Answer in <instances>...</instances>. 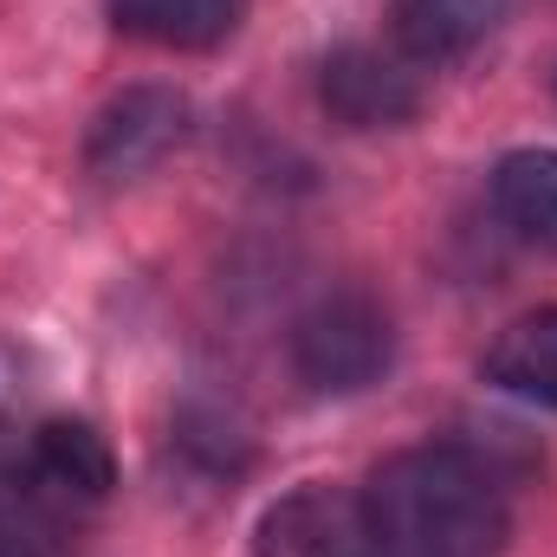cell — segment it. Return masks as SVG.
I'll return each instance as SVG.
<instances>
[{"mask_svg": "<svg viewBox=\"0 0 557 557\" xmlns=\"http://www.w3.org/2000/svg\"><path fill=\"white\" fill-rule=\"evenodd\" d=\"M318 98L350 131H389L421 111V85L403 59H383L370 46H344L318 65Z\"/></svg>", "mask_w": 557, "mask_h": 557, "instance_id": "cell-4", "label": "cell"}, {"mask_svg": "<svg viewBox=\"0 0 557 557\" xmlns=\"http://www.w3.org/2000/svg\"><path fill=\"white\" fill-rule=\"evenodd\" d=\"M0 557H39V545H33V539H20L13 525H0Z\"/></svg>", "mask_w": 557, "mask_h": 557, "instance_id": "cell-11", "label": "cell"}, {"mask_svg": "<svg viewBox=\"0 0 557 557\" xmlns=\"http://www.w3.org/2000/svg\"><path fill=\"white\" fill-rule=\"evenodd\" d=\"M188 137V104L175 91H156V85H137L124 98H111L91 124V169L98 175H137L149 162H162L175 143Z\"/></svg>", "mask_w": 557, "mask_h": 557, "instance_id": "cell-5", "label": "cell"}, {"mask_svg": "<svg viewBox=\"0 0 557 557\" xmlns=\"http://www.w3.org/2000/svg\"><path fill=\"white\" fill-rule=\"evenodd\" d=\"M240 7L247 0H111L117 26L137 33V39H156V46H214L240 26Z\"/></svg>", "mask_w": 557, "mask_h": 557, "instance_id": "cell-10", "label": "cell"}, {"mask_svg": "<svg viewBox=\"0 0 557 557\" xmlns=\"http://www.w3.org/2000/svg\"><path fill=\"white\" fill-rule=\"evenodd\" d=\"M486 383L506 389V396H519V403L557 409V305L512 318V324L493 337V350H486Z\"/></svg>", "mask_w": 557, "mask_h": 557, "instance_id": "cell-8", "label": "cell"}, {"mask_svg": "<svg viewBox=\"0 0 557 557\" xmlns=\"http://www.w3.org/2000/svg\"><path fill=\"white\" fill-rule=\"evenodd\" d=\"M363 499L383 557H493L512 532L493 467L454 441L389 454Z\"/></svg>", "mask_w": 557, "mask_h": 557, "instance_id": "cell-1", "label": "cell"}, {"mask_svg": "<svg viewBox=\"0 0 557 557\" xmlns=\"http://www.w3.org/2000/svg\"><path fill=\"white\" fill-rule=\"evenodd\" d=\"M26 480L52 499H104L117 467L111 447L98 441V428L85 421H39L26 441Z\"/></svg>", "mask_w": 557, "mask_h": 557, "instance_id": "cell-7", "label": "cell"}, {"mask_svg": "<svg viewBox=\"0 0 557 557\" xmlns=\"http://www.w3.org/2000/svg\"><path fill=\"white\" fill-rule=\"evenodd\" d=\"M493 208L519 240L557 253V149H512L493 169Z\"/></svg>", "mask_w": 557, "mask_h": 557, "instance_id": "cell-9", "label": "cell"}, {"mask_svg": "<svg viewBox=\"0 0 557 557\" xmlns=\"http://www.w3.org/2000/svg\"><path fill=\"white\" fill-rule=\"evenodd\" d=\"M506 20V0H389V33L403 59L416 65H454L473 46H486Z\"/></svg>", "mask_w": 557, "mask_h": 557, "instance_id": "cell-6", "label": "cell"}, {"mask_svg": "<svg viewBox=\"0 0 557 557\" xmlns=\"http://www.w3.org/2000/svg\"><path fill=\"white\" fill-rule=\"evenodd\" d=\"M0 389H7V383H0Z\"/></svg>", "mask_w": 557, "mask_h": 557, "instance_id": "cell-12", "label": "cell"}, {"mask_svg": "<svg viewBox=\"0 0 557 557\" xmlns=\"http://www.w3.org/2000/svg\"><path fill=\"white\" fill-rule=\"evenodd\" d=\"M389 357H396L389 318L370 298H357V292L311 305L298 318V331H292V370L311 389H324V396H350V389L383 383Z\"/></svg>", "mask_w": 557, "mask_h": 557, "instance_id": "cell-2", "label": "cell"}, {"mask_svg": "<svg viewBox=\"0 0 557 557\" xmlns=\"http://www.w3.org/2000/svg\"><path fill=\"white\" fill-rule=\"evenodd\" d=\"M253 557H383V539L363 493L311 480L260 512Z\"/></svg>", "mask_w": 557, "mask_h": 557, "instance_id": "cell-3", "label": "cell"}]
</instances>
